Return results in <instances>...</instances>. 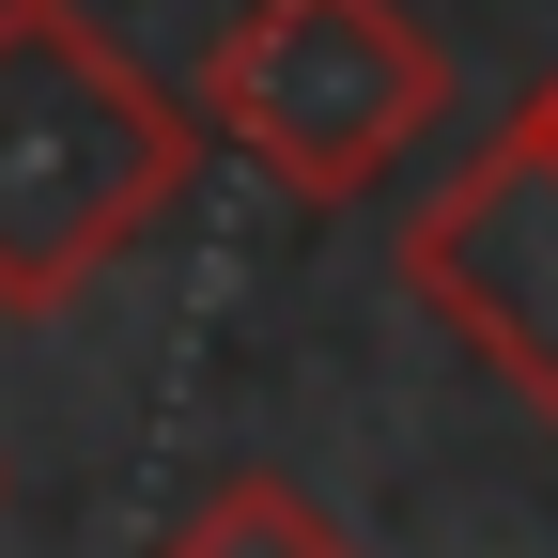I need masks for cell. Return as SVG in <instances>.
Returning <instances> with one entry per match:
<instances>
[{"label": "cell", "mask_w": 558, "mask_h": 558, "mask_svg": "<svg viewBox=\"0 0 558 558\" xmlns=\"http://www.w3.org/2000/svg\"><path fill=\"white\" fill-rule=\"evenodd\" d=\"M202 94L140 78L94 0H0V311H78L186 202Z\"/></svg>", "instance_id": "1"}, {"label": "cell", "mask_w": 558, "mask_h": 558, "mask_svg": "<svg viewBox=\"0 0 558 558\" xmlns=\"http://www.w3.org/2000/svg\"><path fill=\"white\" fill-rule=\"evenodd\" d=\"M202 124L295 218H341L450 140V47L403 0H233L202 47Z\"/></svg>", "instance_id": "2"}, {"label": "cell", "mask_w": 558, "mask_h": 558, "mask_svg": "<svg viewBox=\"0 0 558 558\" xmlns=\"http://www.w3.org/2000/svg\"><path fill=\"white\" fill-rule=\"evenodd\" d=\"M403 295L558 435V62L527 78V109L403 218Z\"/></svg>", "instance_id": "3"}, {"label": "cell", "mask_w": 558, "mask_h": 558, "mask_svg": "<svg viewBox=\"0 0 558 558\" xmlns=\"http://www.w3.org/2000/svg\"><path fill=\"white\" fill-rule=\"evenodd\" d=\"M140 558H373V543L341 527L295 465H218V481L171 497V527L140 543Z\"/></svg>", "instance_id": "4"}]
</instances>
